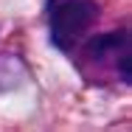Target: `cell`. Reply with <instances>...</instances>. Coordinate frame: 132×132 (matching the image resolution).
Returning a JSON list of instances; mask_svg holds the SVG:
<instances>
[{"label":"cell","mask_w":132,"mask_h":132,"mask_svg":"<svg viewBox=\"0 0 132 132\" xmlns=\"http://www.w3.org/2000/svg\"><path fill=\"white\" fill-rule=\"evenodd\" d=\"M76 68L90 84H129V31H110L96 39H84L76 51Z\"/></svg>","instance_id":"cell-1"},{"label":"cell","mask_w":132,"mask_h":132,"mask_svg":"<svg viewBox=\"0 0 132 132\" xmlns=\"http://www.w3.org/2000/svg\"><path fill=\"white\" fill-rule=\"evenodd\" d=\"M98 23L96 0H48L51 42L62 53H73L87 39L90 28Z\"/></svg>","instance_id":"cell-2"}]
</instances>
